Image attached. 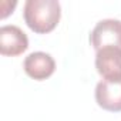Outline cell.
Returning a JSON list of instances; mask_svg holds the SVG:
<instances>
[{
  "label": "cell",
  "mask_w": 121,
  "mask_h": 121,
  "mask_svg": "<svg viewBox=\"0 0 121 121\" xmlns=\"http://www.w3.org/2000/svg\"><path fill=\"white\" fill-rule=\"evenodd\" d=\"M24 22L39 34L50 33L61 17V6L57 0H27L24 3Z\"/></svg>",
  "instance_id": "cell-1"
},
{
  "label": "cell",
  "mask_w": 121,
  "mask_h": 121,
  "mask_svg": "<svg viewBox=\"0 0 121 121\" xmlns=\"http://www.w3.org/2000/svg\"><path fill=\"white\" fill-rule=\"evenodd\" d=\"M90 43L95 51L105 47L121 48V20L104 19L98 22L91 30Z\"/></svg>",
  "instance_id": "cell-2"
},
{
  "label": "cell",
  "mask_w": 121,
  "mask_h": 121,
  "mask_svg": "<svg viewBox=\"0 0 121 121\" xmlns=\"http://www.w3.org/2000/svg\"><path fill=\"white\" fill-rule=\"evenodd\" d=\"M95 69L105 81H121V48L105 47L98 50Z\"/></svg>",
  "instance_id": "cell-3"
},
{
  "label": "cell",
  "mask_w": 121,
  "mask_h": 121,
  "mask_svg": "<svg viewBox=\"0 0 121 121\" xmlns=\"http://www.w3.org/2000/svg\"><path fill=\"white\" fill-rule=\"evenodd\" d=\"M23 69L26 74L37 81L48 78L56 70L54 58L44 51H34L30 53L23 61Z\"/></svg>",
  "instance_id": "cell-5"
},
{
  "label": "cell",
  "mask_w": 121,
  "mask_h": 121,
  "mask_svg": "<svg viewBox=\"0 0 121 121\" xmlns=\"http://www.w3.org/2000/svg\"><path fill=\"white\" fill-rule=\"evenodd\" d=\"M95 101L105 111H121V81H100L95 87Z\"/></svg>",
  "instance_id": "cell-6"
},
{
  "label": "cell",
  "mask_w": 121,
  "mask_h": 121,
  "mask_svg": "<svg viewBox=\"0 0 121 121\" xmlns=\"http://www.w3.org/2000/svg\"><path fill=\"white\" fill-rule=\"evenodd\" d=\"M29 47L26 33L17 26H2L0 29V53L3 56H19Z\"/></svg>",
  "instance_id": "cell-4"
}]
</instances>
